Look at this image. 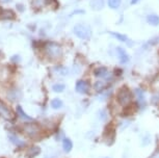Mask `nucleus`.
Here are the masks:
<instances>
[{
    "mask_svg": "<svg viewBox=\"0 0 159 158\" xmlns=\"http://www.w3.org/2000/svg\"><path fill=\"white\" fill-rule=\"evenodd\" d=\"M45 52L47 56L51 59H58L62 55V49L61 46L55 42H49L45 46Z\"/></svg>",
    "mask_w": 159,
    "mask_h": 158,
    "instance_id": "obj_1",
    "label": "nucleus"
},
{
    "mask_svg": "<svg viewBox=\"0 0 159 158\" xmlns=\"http://www.w3.org/2000/svg\"><path fill=\"white\" fill-rule=\"evenodd\" d=\"M74 34L77 38H81V40H89L92 37V29L89 25L83 24V23H78L74 26L73 28Z\"/></svg>",
    "mask_w": 159,
    "mask_h": 158,
    "instance_id": "obj_2",
    "label": "nucleus"
},
{
    "mask_svg": "<svg viewBox=\"0 0 159 158\" xmlns=\"http://www.w3.org/2000/svg\"><path fill=\"white\" fill-rule=\"evenodd\" d=\"M132 100V94L130 89L126 86H123L119 89L118 94H116V101L121 105H128Z\"/></svg>",
    "mask_w": 159,
    "mask_h": 158,
    "instance_id": "obj_3",
    "label": "nucleus"
},
{
    "mask_svg": "<svg viewBox=\"0 0 159 158\" xmlns=\"http://www.w3.org/2000/svg\"><path fill=\"white\" fill-rule=\"evenodd\" d=\"M0 117L7 122H14L15 115L8 107L0 101Z\"/></svg>",
    "mask_w": 159,
    "mask_h": 158,
    "instance_id": "obj_4",
    "label": "nucleus"
},
{
    "mask_svg": "<svg viewBox=\"0 0 159 158\" xmlns=\"http://www.w3.org/2000/svg\"><path fill=\"white\" fill-rule=\"evenodd\" d=\"M89 83L85 80H78L76 82V85H75V89L78 94H81V95H85L88 94L89 92Z\"/></svg>",
    "mask_w": 159,
    "mask_h": 158,
    "instance_id": "obj_5",
    "label": "nucleus"
},
{
    "mask_svg": "<svg viewBox=\"0 0 159 158\" xmlns=\"http://www.w3.org/2000/svg\"><path fill=\"white\" fill-rule=\"evenodd\" d=\"M39 131H40V127H39L37 124H34V122L26 124L25 126H24V132L27 134L28 136H30V138H34L39 133Z\"/></svg>",
    "mask_w": 159,
    "mask_h": 158,
    "instance_id": "obj_6",
    "label": "nucleus"
},
{
    "mask_svg": "<svg viewBox=\"0 0 159 158\" xmlns=\"http://www.w3.org/2000/svg\"><path fill=\"white\" fill-rule=\"evenodd\" d=\"M116 54H118V57H119V61L121 64H127L129 61V57L128 53L126 52V50L122 47H116Z\"/></svg>",
    "mask_w": 159,
    "mask_h": 158,
    "instance_id": "obj_7",
    "label": "nucleus"
},
{
    "mask_svg": "<svg viewBox=\"0 0 159 158\" xmlns=\"http://www.w3.org/2000/svg\"><path fill=\"white\" fill-rule=\"evenodd\" d=\"M16 111H17V114L22 119V121L24 122H28V123H31V122H34V119H32L31 117H29V115L26 114L25 111L23 110V108L21 107L20 105H18L17 106V108H16Z\"/></svg>",
    "mask_w": 159,
    "mask_h": 158,
    "instance_id": "obj_8",
    "label": "nucleus"
},
{
    "mask_svg": "<svg viewBox=\"0 0 159 158\" xmlns=\"http://www.w3.org/2000/svg\"><path fill=\"white\" fill-rule=\"evenodd\" d=\"M148 24L152 26H158L159 25V16L156 14H150L146 18Z\"/></svg>",
    "mask_w": 159,
    "mask_h": 158,
    "instance_id": "obj_9",
    "label": "nucleus"
},
{
    "mask_svg": "<svg viewBox=\"0 0 159 158\" xmlns=\"http://www.w3.org/2000/svg\"><path fill=\"white\" fill-rule=\"evenodd\" d=\"M94 74H95V76L98 77V78H104L105 76L108 75L109 72L106 67H99L97 69H95Z\"/></svg>",
    "mask_w": 159,
    "mask_h": 158,
    "instance_id": "obj_10",
    "label": "nucleus"
},
{
    "mask_svg": "<svg viewBox=\"0 0 159 158\" xmlns=\"http://www.w3.org/2000/svg\"><path fill=\"white\" fill-rule=\"evenodd\" d=\"M0 19L1 20H13L15 19V14L11 10H3L0 13Z\"/></svg>",
    "mask_w": 159,
    "mask_h": 158,
    "instance_id": "obj_11",
    "label": "nucleus"
},
{
    "mask_svg": "<svg viewBox=\"0 0 159 158\" xmlns=\"http://www.w3.org/2000/svg\"><path fill=\"white\" fill-rule=\"evenodd\" d=\"M8 138H10V141L13 142L15 146H17V147H24V146H25V142L19 138L18 136H16L15 134L10 133L8 134Z\"/></svg>",
    "mask_w": 159,
    "mask_h": 158,
    "instance_id": "obj_12",
    "label": "nucleus"
},
{
    "mask_svg": "<svg viewBox=\"0 0 159 158\" xmlns=\"http://www.w3.org/2000/svg\"><path fill=\"white\" fill-rule=\"evenodd\" d=\"M89 5L94 11H101L104 7V0H91Z\"/></svg>",
    "mask_w": 159,
    "mask_h": 158,
    "instance_id": "obj_13",
    "label": "nucleus"
},
{
    "mask_svg": "<svg viewBox=\"0 0 159 158\" xmlns=\"http://www.w3.org/2000/svg\"><path fill=\"white\" fill-rule=\"evenodd\" d=\"M62 149H64V151L66 153H69V152H71V150L73 149V142L70 138H65L62 139Z\"/></svg>",
    "mask_w": 159,
    "mask_h": 158,
    "instance_id": "obj_14",
    "label": "nucleus"
},
{
    "mask_svg": "<svg viewBox=\"0 0 159 158\" xmlns=\"http://www.w3.org/2000/svg\"><path fill=\"white\" fill-rule=\"evenodd\" d=\"M109 34H111L113 38H116V40H119L120 42H123V43H128L129 42V38L126 34H119V32H112V31H110Z\"/></svg>",
    "mask_w": 159,
    "mask_h": 158,
    "instance_id": "obj_15",
    "label": "nucleus"
},
{
    "mask_svg": "<svg viewBox=\"0 0 159 158\" xmlns=\"http://www.w3.org/2000/svg\"><path fill=\"white\" fill-rule=\"evenodd\" d=\"M51 107H52L53 109H59L61 108L62 105H64V103H62V101L61 99H58V98H55V99H53L51 101Z\"/></svg>",
    "mask_w": 159,
    "mask_h": 158,
    "instance_id": "obj_16",
    "label": "nucleus"
},
{
    "mask_svg": "<svg viewBox=\"0 0 159 158\" xmlns=\"http://www.w3.org/2000/svg\"><path fill=\"white\" fill-rule=\"evenodd\" d=\"M107 3H108V7L112 10H116L121 7L122 0H107Z\"/></svg>",
    "mask_w": 159,
    "mask_h": 158,
    "instance_id": "obj_17",
    "label": "nucleus"
},
{
    "mask_svg": "<svg viewBox=\"0 0 159 158\" xmlns=\"http://www.w3.org/2000/svg\"><path fill=\"white\" fill-rule=\"evenodd\" d=\"M52 89L55 93H62L66 89V85L62 84V83H56V84L52 86Z\"/></svg>",
    "mask_w": 159,
    "mask_h": 158,
    "instance_id": "obj_18",
    "label": "nucleus"
},
{
    "mask_svg": "<svg viewBox=\"0 0 159 158\" xmlns=\"http://www.w3.org/2000/svg\"><path fill=\"white\" fill-rule=\"evenodd\" d=\"M95 89L97 92H101V91H103V89L105 88V83L104 82H102V81H97L95 83Z\"/></svg>",
    "mask_w": 159,
    "mask_h": 158,
    "instance_id": "obj_19",
    "label": "nucleus"
},
{
    "mask_svg": "<svg viewBox=\"0 0 159 158\" xmlns=\"http://www.w3.org/2000/svg\"><path fill=\"white\" fill-rule=\"evenodd\" d=\"M46 0H32V4H34V7H38V8H41L43 5L45 4Z\"/></svg>",
    "mask_w": 159,
    "mask_h": 158,
    "instance_id": "obj_20",
    "label": "nucleus"
},
{
    "mask_svg": "<svg viewBox=\"0 0 159 158\" xmlns=\"http://www.w3.org/2000/svg\"><path fill=\"white\" fill-rule=\"evenodd\" d=\"M135 94H136V97H137V99H139V101H143V100H145V96H143V89L136 88L135 89Z\"/></svg>",
    "mask_w": 159,
    "mask_h": 158,
    "instance_id": "obj_21",
    "label": "nucleus"
},
{
    "mask_svg": "<svg viewBox=\"0 0 159 158\" xmlns=\"http://www.w3.org/2000/svg\"><path fill=\"white\" fill-rule=\"evenodd\" d=\"M56 72H57L58 74H61V75H64L66 76L67 74L69 73V71L67 68H64V67H58V68H56Z\"/></svg>",
    "mask_w": 159,
    "mask_h": 158,
    "instance_id": "obj_22",
    "label": "nucleus"
},
{
    "mask_svg": "<svg viewBox=\"0 0 159 158\" xmlns=\"http://www.w3.org/2000/svg\"><path fill=\"white\" fill-rule=\"evenodd\" d=\"M29 153H31V156H35V155H38L40 153V148H38V147L31 148V150L29 151Z\"/></svg>",
    "mask_w": 159,
    "mask_h": 158,
    "instance_id": "obj_23",
    "label": "nucleus"
},
{
    "mask_svg": "<svg viewBox=\"0 0 159 158\" xmlns=\"http://www.w3.org/2000/svg\"><path fill=\"white\" fill-rule=\"evenodd\" d=\"M16 7H17V8H18V10H19L20 11H23L24 10H25V7H24V5H22V7H21V4H20V3H18V4L16 5Z\"/></svg>",
    "mask_w": 159,
    "mask_h": 158,
    "instance_id": "obj_24",
    "label": "nucleus"
},
{
    "mask_svg": "<svg viewBox=\"0 0 159 158\" xmlns=\"http://www.w3.org/2000/svg\"><path fill=\"white\" fill-rule=\"evenodd\" d=\"M139 1V0H131V4H132V5H134V4H136Z\"/></svg>",
    "mask_w": 159,
    "mask_h": 158,
    "instance_id": "obj_25",
    "label": "nucleus"
},
{
    "mask_svg": "<svg viewBox=\"0 0 159 158\" xmlns=\"http://www.w3.org/2000/svg\"><path fill=\"white\" fill-rule=\"evenodd\" d=\"M2 2H10V1H11V0H1Z\"/></svg>",
    "mask_w": 159,
    "mask_h": 158,
    "instance_id": "obj_26",
    "label": "nucleus"
},
{
    "mask_svg": "<svg viewBox=\"0 0 159 158\" xmlns=\"http://www.w3.org/2000/svg\"><path fill=\"white\" fill-rule=\"evenodd\" d=\"M52 1H53V0H46L47 3H50V2H52Z\"/></svg>",
    "mask_w": 159,
    "mask_h": 158,
    "instance_id": "obj_27",
    "label": "nucleus"
},
{
    "mask_svg": "<svg viewBox=\"0 0 159 158\" xmlns=\"http://www.w3.org/2000/svg\"><path fill=\"white\" fill-rule=\"evenodd\" d=\"M105 158H109V157H105Z\"/></svg>",
    "mask_w": 159,
    "mask_h": 158,
    "instance_id": "obj_28",
    "label": "nucleus"
}]
</instances>
